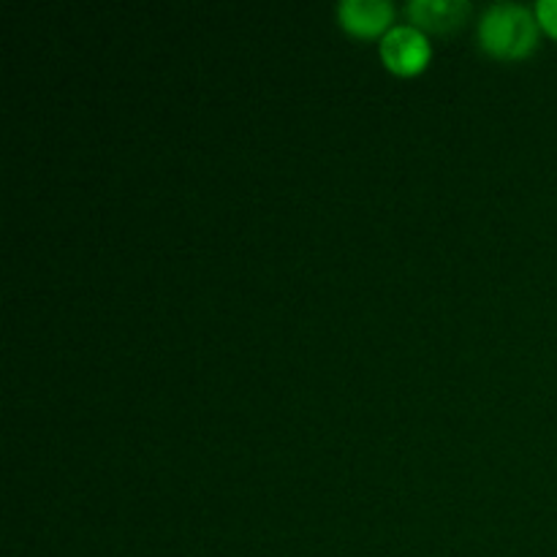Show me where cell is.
<instances>
[{
	"label": "cell",
	"mask_w": 557,
	"mask_h": 557,
	"mask_svg": "<svg viewBox=\"0 0 557 557\" xmlns=\"http://www.w3.org/2000/svg\"><path fill=\"white\" fill-rule=\"evenodd\" d=\"M381 54H384L386 65L397 74H417L428 65L430 44L417 27L400 25L386 33L384 44H381Z\"/></svg>",
	"instance_id": "2"
},
{
	"label": "cell",
	"mask_w": 557,
	"mask_h": 557,
	"mask_svg": "<svg viewBox=\"0 0 557 557\" xmlns=\"http://www.w3.org/2000/svg\"><path fill=\"white\" fill-rule=\"evenodd\" d=\"M408 11H411L413 22H419L428 30L446 33L462 25L471 5L462 3V0L460 3H455V0H417V3L408 5Z\"/></svg>",
	"instance_id": "4"
},
{
	"label": "cell",
	"mask_w": 557,
	"mask_h": 557,
	"mask_svg": "<svg viewBox=\"0 0 557 557\" xmlns=\"http://www.w3.org/2000/svg\"><path fill=\"white\" fill-rule=\"evenodd\" d=\"M482 41L498 58H522L536 47L539 25L522 5H493L482 22Z\"/></svg>",
	"instance_id": "1"
},
{
	"label": "cell",
	"mask_w": 557,
	"mask_h": 557,
	"mask_svg": "<svg viewBox=\"0 0 557 557\" xmlns=\"http://www.w3.org/2000/svg\"><path fill=\"white\" fill-rule=\"evenodd\" d=\"M392 5L386 0H346L341 5V20L357 36H375L392 22Z\"/></svg>",
	"instance_id": "3"
},
{
	"label": "cell",
	"mask_w": 557,
	"mask_h": 557,
	"mask_svg": "<svg viewBox=\"0 0 557 557\" xmlns=\"http://www.w3.org/2000/svg\"><path fill=\"white\" fill-rule=\"evenodd\" d=\"M539 22L557 38V0H542L539 3Z\"/></svg>",
	"instance_id": "5"
}]
</instances>
